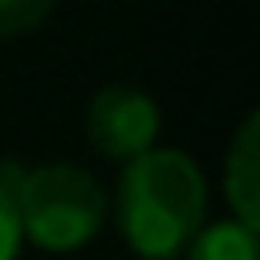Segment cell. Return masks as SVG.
Wrapping results in <instances>:
<instances>
[{
  "label": "cell",
  "instance_id": "6da1fadb",
  "mask_svg": "<svg viewBox=\"0 0 260 260\" xmlns=\"http://www.w3.org/2000/svg\"><path fill=\"white\" fill-rule=\"evenodd\" d=\"M113 213L139 260H178L208 221V182L186 152L152 148L121 165Z\"/></svg>",
  "mask_w": 260,
  "mask_h": 260
},
{
  "label": "cell",
  "instance_id": "7a4b0ae2",
  "mask_svg": "<svg viewBox=\"0 0 260 260\" xmlns=\"http://www.w3.org/2000/svg\"><path fill=\"white\" fill-rule=\"evenodd\" d=\"M0 186L13 200L22 239H30L44 251H56V256L87 247L109 217V195L83 165H5Z\"/></svg>",
  "mask_w": 260,
  "mask_h": 260
},
{
  "label": "cell",
  "instance_id": "3957f363",
  "mask_svg": "<svg viewBox=\"0 0 260 260\" xmlns=\"http://www.w3.org/2000/svg\"><path fill=\"white\" fill-rule=\"evenodd\" d=\"M87 143H91L100 156L109 160H135L143 152L156 148V135H160V104L152 100L148 91L130 83H109L91 95L87 104Z\"/></svg>",
  "mask_w": 260,
  "mask_h": 260
},
{
  "label": "cell",
  "instance_id": "277c9868",
  "mask_svg": "<svg viewBox=\"0 0 260 260\" xmlns=\"http://www.w3.org/2000/svg\"><path fill=\"white\" fill-rule=\"evenodd\" d=\"M225 200H230L234 221L260 225V117L247 113L234 130V143L225 152Z\"/></svg>",
  "mask_w": 260,
  "mask_h": 260
},
{
  "label": "cell",
  "instance_id": "5b68a950",
  "mask_svg": "<svg viewBox=\"0 0 260 260\" xmlns=\"http://www.w3.org/2000/svg\"><path fill=\"white\" fill-rule=\"evenodd\" d=\"M178 260H260V234L243 221H204Z\"/></svg>",
  "mask_w": 260,
  "mask_h": 260
},
{
  "label": "cell",
  "instance_id": "8992f818",
  "mask_svg": "<svg viewBox=\"0 0 260 260\" xmlns=\"http://www.w3.org/2000/svg\"><path fill=\"white\" fill-rule=\"evenodd\" d=\"M56 0H0V39L30 35L52 18Z\"/></svg>",
  "mask_w": 260,
  "mask_h": 260
},
{
  "label": "cell",
  "instance_id": "52a82bcc",
  "mask_svg": "<svg viewBox=\"0 0 260 260\" xmlns=\"http://www.w3.org/2000/svg\"><path fill=\"white\" fill-rule=\"evenodd\" d=\"M22 225H18V213H13V200L9 191L0 186V260H18L22 256Z\"/></svg>",
  "mask_w": 260,
  "mask_h": 260
}]
</instances>
